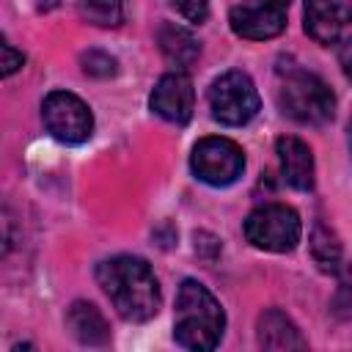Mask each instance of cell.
<instances>
[{"label":"cell","instance_id":"cell-15","mask_svg":"<svg viewBox=\"0 0 352 352\" xmlns=\"http://www.w3.org/2000/svg\"><path fill=\"white\" fill-rule=\"evenodd\" d=\"M311 253H314V261L319 264V270L324 272H338L341 267V245L336 239V234L316 223L314 226V234H311Z\"/></svg>","mask_w":352,"mask_h":352},{"label":"cell","instance_id":"cell-10","mask_svg":"<svg viewBox=\"0 0 352 352\" xmlns=\"http://www.w3.org/2000/svg\"><path fill=\"white\" fill-rule=\"evenodd\" d=\"M349 16L352 14L341 0H302V28L322 47L341 38Z\"/></svg>","mask_w":352,"mask_h":352},{"label":"cell","instance_id":"cell-20","mask_svg":"<svg viewBox=\"0 0 352 352\" xmlns=\"http://www.w3.org/2000/svg\"><path fill=\"white\" fill-rule=\"evenodd\" d=\"M338 63H341L344 77L352 82V36L341 41V47H338Z\"/></svg>","mask_w":352,"mask_h":352},{"label":"cell","instance_id":"cell-16","mask_svg":"<svg viewBox=\"0 0 352 352\" xmlns=\"http://www.w3.org/2000/svg\"><path fill=\"white\" fill-rule=\"evenodd\" d=\"M80 16L99 28H116L124 19V0H77Z\"/></svg>","mask_w":352,"mask_h":352},{"label":"cell","instance_id":"cell-6","mask_svg":"<svg viewBox=\"0 0 352 352\" xmlns=\"http://www.w3.org/2000/svg\"><path fill=\"white\" fill-rule=\"evenodd\" d=\"M190 168L195 179L212 187H228L234 184L245 170V154L242 148L228 138H201L192 146Z\"/></svg>","mask_w":352,"mask_h":352},{"label":"cell","instance_id":"cell-9","mask_svg":"<svg viewBox=\"0 0 352 352\" xmlns=\"http://www.w3.org/2000/svg\"><path fill=\"white\" fill-rule=\"evenodd\" d=\"M148 104L168 124H176V126L187 124L192 118V110H195V88H192V80L184 72H168V74H162L157 80L151 96H148Z\"/></svg>","mask_w":352,"mask_h":352},{"label":"cell","instance_id":"cell-2","mask_svg":"<svg viewBox=\"0 0 352 352\" xmlns=\"http://www.w3.org/2000/svg\"><path fill=\"white\" fill-rule=\"evenodd\" d=\"M226 330V311L201 280H182L176 292L173 338L192 352H209L220 344Z\"/></svg>","mask_w":352,"mask_h":352},{"label":"cell","instance_id":"cell-12","mask_svg":"<svg viewBox=\"0 0 352 352\" xmlns=\"http://www.w3.org/2000/svg\"><path fill=\"white\" fill-rule=\"evenodd\" d=\"M256 338H258V346L264 349H305L308 346L300 327L278 308H267L258 316Z\"/></svg>","mask_w":352,"mask_h":352},{"label":"cell","instance_id":"cell-7","mask_svg":"<svg viewBox=\"0 0 352 352\" xmlns=\"http://www.w3.org/2000/svg\"><path fill=\"white\" fill-rule=\"evenodd\" d=\"M41 118L47 132L69 146L85 143L94 135V113L91 107L69 91H52L47 94L44 104H41Z\"/></svg>","mask_w":352,"mask_h":352},{"label":"cell","instance_id":"cell-5","mask_svg":"<svg viewBox=\"0 0 352 352\" xmlns=\"http://www.w3.org/2000/svg\"><path fill=\"white\" fill-rule=\"evenodd\" d=\"M302 236L300 214L286 204H264L245 220V239L267 253H289Z\"/></svg>","mask_w":352,"mask_h":352},{"label":"cell","instance_id":"cell-4","mask_svg":"<svg viewBox=\"0 0 352 352\" xmlns=\"http://www.w3.org/2000/svg\"><path fill=\"white\" fill-rule=\"evenodd\" d=\"M206 99H209L212 118L226 126L248 124L261 107L256 82L250 80V74H245L239 69H231V72H223L220 77H214Z\"/></svg>","mask_w":352,"mask_h":352},{"label":"cell","instance_id":"cell-1","mask_svg":"<svg viewBox=\"0 0 352 352\" xmlns=\"http://www.w3.org/2000/svg\"><path fill=\"white\" fill-rule=\"evenodd\" d=\"M96 283L110 297L116 314L126 322H148L157 316L162 294L154 270L138 256H113L96 264Z\"/></svg>","mask_w":352,"mask_h":352},{"label":"cell","instance_id":"cell-13","mask_svg":"<svg viewBox=\"0 0 352 352\" xmlns=\"http://www.w3.org/2000/svg\"><path fill=\"white\" fill-rule=\"evenodd\" d=\"M157 44H160V52L165 55V60L176 66V72H187L198 60V55H201V47L195 41V36L187 28L173 25V22L160 25Z\"/></svg>","mask_w":352,"mask_h":352},{"label":"cell","instance_id":"cell-8","mask_svg":"<svg viewBox=\"0 0 352 352\" xmlns=\"http://www.w3.org/2000/svg\"><path fill=\"white\" fill-rule=\"evenodd\" d=\"M289 0H242L231 8L228 22L239 38L267 41L283 33Z\"/></svg>","mask_w":352,"mask_h":352},{"label":"cell","instance_id":"cell-18","mask_svg":"<svg viewBox=\"0 0 352 352\" xmlns=\"http://www.w3.org/2000/svg\"><path fill=\"white\" fill-rule=\"evenodd\" d=\"M173 6L179 8V14L190 22H204L209 16V0H173Z\"/></svg>","mask_w":352,"mask_h":352},{"label":"cell","instance_id":"cell-19","mask_svg":"<svg viewBox=\"0 0 352 352\" xmlns=\"http://www.w3.org/2000/svg\"><path fill=\"white\" fill-rule=\"evenodd\" d=\"M22 63H25V55H22V52H16V50H14V44L3 41V77H11Z\"/></svg>","mask_w":352,"mask_h":352},{"label":"cell","instance_id":"cell-17","mask_svg":"<svg viewBox=\"0 0 352 352\" xmlns=\"http://www.w3.org/2000/svg\"><path fill=\"white\" fill-rule=\"evenodd\" d=\"M82 72L85 74H94V77H110V74H116V58H110V55H104V52H85L82 58Z\"/></svg>","mask_w":352,"mask_h":352},{"label":"cell","instance_id":"cell-11","mask_svg":"<svg viewBox=\"0 0 352 352\" xmlns=\"http://www.w3.org/2000/svg\"><path fill=\"white\" fill-rule=\"evenodd\" d=\"M275 151H278L283 182L300 192L314 190V154L308 143L294 135H280L275 140Z\"/></svg>","mask_w":352,"mask_h":352},{"label":"cell","instance_id":"cell-14","mask_svg":"<svg viewBox=\"0 0 352 352\" xmlns=\"http://www.w3.org/2000/svg\"><path fill=\"white\" fill-rule=\"evenodd\" d=\"M66 324H69L72 336L80 344H88V346H99V344H104L110 338V327H107L102 311L94 302L77 300L66 314Z\"/></svg>","mask_w":352,"mask_h":352},{"label":"cell","instance_id":"cell-21","mask_svg":"<svg viewBox=\"0 0 352 352\" xmlns=\"http://www.w3.org/2000/svg\"><path fill=\"white\" fill-rule=\"evenodd\" d=\"M346 143H349V157H352V118L346 124Z\"/></svg>","mask_w":352,"mask_h":352},{"label":"cell","instance_id":"cell-3","mask_svg":"<svg viewBox=\"0 0 352 352\" xmlns=\"http://www.w3.org/2000/svg\"><path fill=\"white\" fill-rule=\"evenodd\" d=\"M278 104H280L283 116H289L292 121L305 124V126L327 124L336 113V96H333L330 85L319 74L305 72L300 66L280 69Z\"/></svg>","mask_w":352,"mask_h":352}]
</instances>
